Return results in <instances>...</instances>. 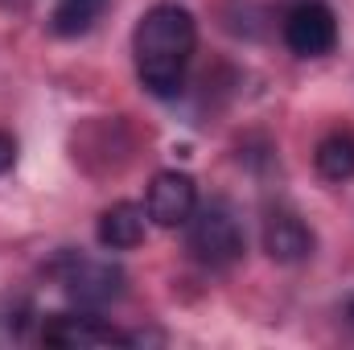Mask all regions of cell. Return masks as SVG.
I'll use <instances>...</instances> for the list:
<instances>
[{"label":"cell","mask_w":354,"mask_h":350,"mask_svg":"<svg viewBox=\"0 0 354 350\" xmlns=\"http://www.w3.org/2000/svg\"><path fill=\"white\" fill-rule=\"evenodd\" d=\"M198 46V21L185 4L161 0L153 4L132 33V54H136V75L140 87L153 91L157 99H169L185 83V66Z\"/></svg>","instance_id":"1"},{"label":"cell","mask_w":354,"mask_h":350,"mask_svg":"<svg viewBox=\"0 0 354 350\" xmlns=\"http://www.w3.org/2000/svg\"><path fill=\"white\" fill-rule=\"evenodd\" d=\"M185 248L206 268H231L239 260L248 239H243V223L231 210V202L214 198L206 206H194V214L185 219Z\"/></svg>","instance_id":"2"},{"label":"cell","mask_w":354,"mask_h":350,"mask_svg":"<svg viewBox=\"0 0 354 350\" xmlns=\"http://www.w3.org/2000/svg\"><path fill=\"white\" fill-rule=\"evenodd\" d=\"M54 276H58L62 293L71 301H79L83 309H103L124 297V272L107 260H87V256L66 252L54 264Z\"/></svg>","instance_id":"3"},{"label":"cell","mask_w":354,"mask_h":350,"mask_svg":"<svg viewBox=\"0 0 354 350\" xmlns=\"http://www.w3.org/2000/svg\"><path fill=\"white\" fill-rule=\"evenodd\" d=\"M280 33H284V46L297 58H322L338 46V21H334L330 4H317V0H305L297 8H288Z\"/></svg>","instance_id":"4"},{"label":"cell","mask_w":354,"mask_h":350,"mask_svg":"<svg viewBox=\"0 0 354 350\" xmlns=\"http://www.w3.org/2000/svg\"><path fill=\"white\" fill-rule=\"evenodd\" d=\"M41 342L62 350H99V347H128L132 338L120 334L111 322L91 317V313H54L41 326Z\"/></svg>","instance_id":"5"},{"label":"cell","mask_w":354,"mask_h":350,"mask_svg":"<svg viewBox=\"0 0 354 350\" xmlns=\"http://www.w3.org/2000/svg\"><path fill=\"white\" fill-rule=\"evenodd\" d=\"M260 239H264L268 260H276V264H305L313 256V248H317L309 223L297 210H284V206H276V210L264 214Z\"/></svg>","instance_id":"6"},{"label":"cell","mask_w":354,"mask_h":350,"mask_svg":"<svg viewBox=\"0 0 354 350\" xmlns=\"http://www.w3.org/2000/svg\"><path fill=\"white\" fill-rule=\"evenodd\" d=\"M194 206H198V185H194L189 174L165 169V174L153 177L145 210H149V219L157 227H185V219L194 214Z\"/></svg>","instance_id":"7"},{"label":"cell","mask_w":354,"mask_h":350,"mask_svg":"<svg viewBox=\"0 0 354 350\" xmlns=\"http://www.w3.org/2000/svg\"><path fill=\"white\" fill-rule=\"evenodd\" d=\"M145 227H149V210L145 206H136V202H111L99 214L95 235L111 252H132V248L145 243Z\"/></svg>","instance_id":"8"},{"label":"cell","mask_w":354,"mask_h":350,"mask_svg":"<svg viewBox=\"0 0 354 350\" xmlns=\"http://www.w3.org/2000/svg\"><path fill=\"white\" fill-rule=\"evenodd\" d=\"M313 165H317V174L326 177V181H351L354 177V132L351 128L330 132V136L317 145Z\"/></svg>","instance_id":"9"},{"label":"cell","mask_w":354,"mask_h":350,"mask_svg":"<svg viewBox=\"0 0 354 350\" xmlns=\"http://www.w3.org/2000/svg\"><path fill=\"white\" fill-rule=\"evenodd\" d=\"M95 17H99V0H62L50 17V29L58 37H79L95 25Z\"/></svg>","instance_id":"10"},{"label":"cell","mask_w":354,"mask_h":350,"mask_svg":"<svg viewBox=\"0 0 354 350\" xmlns=\"http://www.w3.org/2000/svg\"><path fill=\"white\" fill-rule=\"evenodd\" d=\"M12 165H17V140L8 132H0V177L8 174Z\"/></svg>","instance_id":"11"},{"label":"cell","mask_w":354,"mask_h":350,"mask_svg":"<svg viewBox=\"0 0 354 350\" xmlns=\"http://www.w3.org/2000/svg\"><path fill=\"white\" fill-rule=\"evenodd\" d=\"M351 317H354V301H351Z\"/></svg>","instance_id":"12"}]
</instances>
